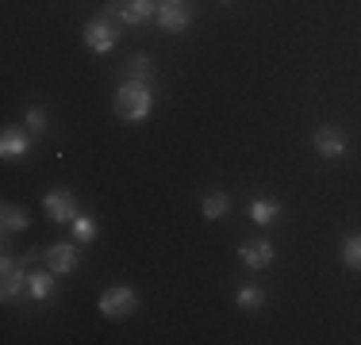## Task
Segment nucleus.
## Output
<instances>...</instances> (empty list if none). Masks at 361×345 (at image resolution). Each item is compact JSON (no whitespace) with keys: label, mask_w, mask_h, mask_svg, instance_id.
Segmentation results:
<instances>
[{"label":"nucleus","mask_w":361,"mask_h":345,"mask_svg":"<svg viewBox=\"0 0 361 345\" xmlns=\"http://www.w3.org/2000/svg\"><path fill=\"white\" fill-rule=\"evenodd\" d=\"M235 303L243 307V310H257L265 303V291L257 288V284H246V288H238V296H235Z\"/></svg>","instance_id":"obj_16"},{"label":"nucleus","mask_w":361,"mask_h":345,"mask_svg":"<svg viewBox=\"0 0 361 345\" xmlns=\"http://www.w3.org/2000/svg\"><path fill=\"white\" fill-rule=\"evenodd\" d=\"M35 257H23V265H31ZM23 265L16 261L12 253L0 257V272H4V288H0V296L4 299H16L20 291H27V276H23Z\"/></svg>","instance_id":"obj_3"},{"label":"nucleus","mask_w":361,"mask_h":345,"mask_svg":"<svg viewBox=\"0 0 361 345\" xmlns=\"http://www.w3.org/2000/svg\"><path fill=\"white\" fill-rule=\"evenodd\" d=\"M135 307H139V296H135V288H123V284H116V288H108L100 296V315L104 318H123Z\"/></svg>","instance_id":"obj_2"},{"label":"nucleus","mask_w":361,"mask_h":345,"mask_svg":"<svg viewBox=\"0 0 361 345\" xmlns=\"http://www.w3.org/2000/svg\"><path fill=\"white\" fill-rule=\"evenodd\" d=\"M85 46L97 50V54H108L116 46V27H111L108 15H97V20L85 23Z\"/></svg>","instance_id":"obj_4"},{"label":"nucleus","mask_w":361,"mask_h":345,"mask_svg":"<svg viewBox=\"0 0 361 345\" xmlns=\"http://www.w3.org/2000/svg\"><path fill=\"white\" fill-rule=\"evenodd\" d=\"M158 27L161 31H185L188 27V20H192V12H188V4L185 0H161L158 4Z\"/></svg>","instance_id":"obj_5"},{"label":"nucleus","mask_w":361,"mask_h":345,"mask_svg":"<svg viewBox=\"0 0 361 345\" xmlns=\"http://www.w3.org/2000/svg\"><path fill=\"white\" fill-rule=\"evenodd\" d=\"M116 12L123 23H146L158 15V8H154V0H116Z\"/></svg>","instance_id":"obj_7"},{"label":"nucleus","mask_w":361,"mask_h":345,"mask_svg":"<svg viewBox=\"0 0 361 345\" xmlns=\"http://www.w3.org/2000/svg\"><path fill=\"white\" fill-rule=\"evenodd\" d=\"M200 211L208 215V219H223V215L231 211V196H227V192H212V196H204V200H200Z\"/></svg>","instance_id":"obj_15"},{"label":"nucleus","mask_w":361,"mask_h":345,"mask_svg":"<svg viewBox=\"0 0 361 345\" xmlns=\"http://www.w3.org/2000/svg\"><path fill=\"white\" fill-rule=\"evenodd\" d=\"M150 58H146V54H135L131 58V65H127V77H131V81H146V77H150Z\"/></svg>","instance_id":"obj_19"},{"label":"nucleus","mask_w":361,"mask_h":345,"mask_svg":"<svg viewBox=\"0 0 361 345\" xmlns=\"http://www.w3.org/2000/svg\"><path fill=\"white\" fill-rule=\"evenodd\" d=\"M27 150H31V142H27V134H23V131H4V134H0V153H4L8 161L23 158Z\"/></svg>","instance_id":"obj_13"},{"label":"nucleus","mask_w":361,"mask_h":345,"mask_svg":"<svg viewBox=\"0 0 361 345\" xmlns=\"http://www.w3.org/2000/svg\"><path fill=\"white\" fill-rule=\"evenodd\" d=\"M342 261H346L350 269H361V234L346 238V246H342Z\"/></svg>","instance_id":"obj_18"},{"label":"nucleus","mask_w":361,"mask_h":345,"mask_svg":"<svg viewBox=\"0 0 361 345\" xmlns=\"http://www.w3.org/2000/svg\"><path fill=\"white\" fill-rule=\"evenodd\" d=\"M73 238L89 246V242L97 238V219H92V215H77L73 219Z\"/></svg>","instance_id":"obj_17"},{"label":"nucleus","mask_w":361,"mask_h":345,"mask_svg":"<svg viewBox=\"0 0 361 345\" xmlns=\"http://www.w3.org/2000/svg\"><path fill=\"white\" fill-rule=\"evenodd\" d=\"M27 131H31V134H42V131H47V111H42V108H31V111H27Z\"/></svg>","instance_id":"obj_20"},{"label":"nucleus","mask_w":361,"mask_h":345,"mask_svg":"<svg viewBox=\"0 0 361 345\" xmlns=\"http://www.w3.org/2000/svg\"><path fill=\"white\" fill-rule=\"evenodd\" d=\"M223 4H227V0H223Z\"/></svg>","instance_id":"obj_21"},{"label":"nucleus","mask_w":361,"mask_h":345,"mask_svg":"<svg viewBox=\"0 0 361 345\" xmlns=\"http://www.w3.org/2000/svg\"><path fill=\"white\" fill-rule=\"evenodd\" d=\"M250 219L257 222V227H269V222L281 219V203H277V200H265V196H257V200L250 203Z\"/></svg>","instance_id":"obj_11"},{"label":"nucleus","mask_w":361,"mask_h":345,"mask_svg":"<svg viewBox=\"0 0 361 345\" xmlns=\"http://www.w3.org/2000/svg\"><path fill=\"white\" fill-rule=\"evenodd\" d=\"M0 222H4V234H16V230H27L31 215H27V207L4 203V211H0Z\"/></svg>","instance_id":"obj_14"},{"label":"nucleus","mask_w":361,"mask_h":345,"mask_svg":"<svg viewBox=\"0 0 361 345\" xmlns=\"http://www.w3.org/2000/svg\"><path fill=\"white\" fill-rule=\"evenodd\" d=\"M315 150H319L323 158H342V153H346V134H342L338 127H319V131H315Z\"/></svg>","instance_id":"obj_8"},{"label":"nucleus","mask_w":361,"mask_h":345,"mask_svg":"<svg viewBox=\"0 0 361 345\" xmlns=\"http://www.w3.org/2000/svg\"><path fill=\"white\" fill-rule=\"evenodd\" d=\"M150 108H154V92L146 89V81L127 77V84L116 92V115L127 119V123H139V119L150 115Z\"/></svg>","instance_id":"obj_1"},{"label":"nucleus","mask_w":361,"mask_h":345,"mask_svg":"<svg viewBox=\"0 0 361 345\" xmlns=\"http://www.w3.org/2000/svg\"><path fill=\"white\" fill-rule=\"evenodd\" d=\"M42 207H47V215H50V222H73L77 215V200H73V192H47V200H42Z\"/></svg>","instance_id":"obj_6"},{"label":"nucleus","mask_w":361,"mask_h":345,"mask_svg":"<svg viewBox=\"0 0 361 345\" xmlns=\"http://www.w3.org/2000/svg\"><path fill=\"white\" fill-rule=\"evenodd\" d=\"M47 265H50V272H70L73 265H77V249L70 246V242H54V246L47 249Z\"/></svg>","instance_id":"obj_9"},{"label":"nucleus","mask_w":361,"mask_h":345,"mask_svg":"<svg viewBox=\"0 0 361 345\" xmlns=\"http://www.w3.org/2000/svg\"><path fill=\"white\" fill-rule=\"evenodd\" d=\"M238 257H243L246 269H265V265L273 261V246L269 242H250V246L238 249Z\"/></svg>","instance_id":"obj_10"},{"label":"nucleus","mask_w":361,"mask_h":345,"mask_svg":"<svg viewBox=\"0 0 361 345\" xmlns=\"http://www.w3.org/2000/svg\"><path fill=\"white\" fill-rule=\"evenodd\" d=\"M54 276L58 272H27V296L39 299V303H42V299H50V296H54Z\"/></svg>","instance_id":"obj_12"}]
</instances>
